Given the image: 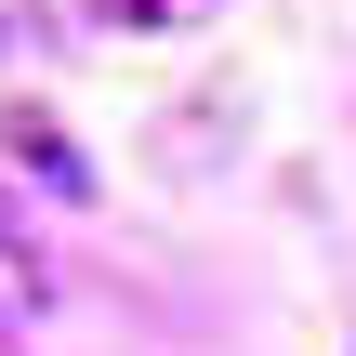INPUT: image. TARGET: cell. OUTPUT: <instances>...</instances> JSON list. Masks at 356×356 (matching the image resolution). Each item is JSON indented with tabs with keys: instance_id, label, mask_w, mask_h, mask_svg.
<instances>
[{
	"instance_id": "6da1fadb",
	"label": "cell",
	"mask_w": 356,
	"mask_h": 356,
	"mask_svg": "<svg viewBox=\"0 0 356 356\" xmlns=\"http://www.w3.org/2000/svg\"><path fill=\"white\" fill-rule=\"evenodd\" d=\"M0 145H13V159H26V172L53 185V198H92V159L66 145V119H40V106H13V119H0Z\"/></svg>"
},
{
	"instance_id": "7a4b0ae2",
	"label": "cell",
	"mask_w": 356,
	"mask_h": 356,
	"mask_svg": "<svg viewBox=\"0 0 356 356\" xmlns=\"http://www.w3.org/2000/svg\"><path fill=\"white\" fill-rule=\"evenodd\" d=\"M26 304H40V251H26V238H13V211H0V330H13Z\"/></svg>"
}]
</instances>
